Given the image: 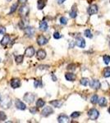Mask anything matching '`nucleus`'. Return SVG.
Here are the masks:
<instances>
[{
    "instance_id": "f257e3e1",
    "label": "nucleus",
    "mask_w": 110,
    "mask_h": 123,
    "mask_svg": "<svg viewBox=\"0 0 110 123\" xmlns=\"http://www.w3.org/2000/svg\"><path fill=\"white\" fill-rule=\"evenodd\" d=\"M88 116H89L90 119L92 121H95L98 119L99 116V112L97 109L95 108H91L90 110L88 112Z\"/></svg>"
},
{
    "instance_id": "f03ea898",
    "label": "nucleus",
    "mask_w": 110,
    "mask_h": 123,
    "mask_svg": "<svg viewBox=\"0 0 110 123\" xmlns=\"http://www.w3.org/2000/svg\"><path fill=\"white\" fill-rule=\"evenodd\" d=\"M30 12V8L26 5L23 4L21 8H19V14L23 17H26Z\"/></svg>"
},
{
    "instance_id": "7ed1b4c3",
    "label": "nucleus",
    "mask_w": 110,
    "mask_h": 123,
    "mask_svg": "<svg viewBox=\"0 0 110 123\" xmlns=\"http://www.w3.org/2000/svg\"><path fill=\"white\" fill-rule=\"evenodd\" d=\"M35 95L31 94V93H26L24 97H23V100L27 104H32L35 101Z\"/></svg>"
},
{
    "instance_id": "20e7f679",
    "label": "nucleus",
    "mask_w": 110,
    "mask_h": 123,
    "mask_svg": "<svg viewBox=\"0 0 110 123\" xmlns=\"http://www.w3.org/2000/svg\"><path fill=\"white\" fill-rule=\"evenodd\" d=\"M11 104H12V101H11V99H10V98L5 97L3 99V100L1 99V104H0L1 108H8L11 107Z\"/></svg>"
},
{
    "instance_id": "39448f33",
    "label": "nucleus",
    "mask_w": 110,
    "mask_h": 123,
    "mask_svg": "<svg viewBox=\"0 0 110 123\" xmlns=\"http://www.w3.org/2000/svg\"><path fill=\"white\" fill-rule=\"evenodd\" d=\"M24 32H25V35H26L27 37L31 38V37H33V36H34L35 31V29L33 27L28 26L24 29Z\"/></svg>"
},
{
    "instance_id": "423d86ee",
    "label": "nucleus",
    "mask_w": 110,
    "mask_h": 123,
    "mask_svg": "<svg viewBox=\"0 0 110 123\" xmlns=\"http://www.w3.org/2000/svg\"><path fill=\"white\" fill-rule=\"evenodd\" d=\"M54 113V109L51 107H45L41 112V115L44 117H47L49 116H50L51 114Z\"/></svg>"
},
{
    "instance_id": "0eeeda50",
    "label": "nucleus",
    "mask_w": 110,
    "mask_h": 123,
    "mask_svg": "<svg viewBox=\"0 0 110 123\" xmlns=\"http://www.w3.org/2000/svg\"><path fill=\"white\" fill-rule=\"evenodd\" d=\"M36 41H37V44H39V46H43L44 45V44H46L48 43V39L45 37L44 35H39L37 37V39H36Z\"/></svg>"
},
{
    "instance_id": "6e6552de",
    "label": "nucleus",
    "mask_w": 110,
    "mask_h": 123,
    "mask_svg": "<svg viewBox=\"0 0 110 123\" xmlns=\"http://www.w3.org/2000/svg\"><path fill=\"white\" fill-rule=\"evenodd\" d=\"M98 6L96 4H92L87 9V12L89 15H94V14H96L98 12Z\"/></svg>"
},
{
    "instance_id": "1a4fd4ad",
    "label": "nucleus",
    "mask_w": 110,
    "mask_h": 123,
    "mask_svg": "<svg viewBox=\"0 0 110 123\" xmlns=\"http://www.w3.org/2000/svg\"><path fill=\"white\" fill-rule=\"evenodd\" d=\"M15 106L17 109L19 110H25L26 108V105L22 102V101L19 100V99H16L15 101Z\"/></svg>"
},
{
    "instance_id": "9d476101",
    "label": "nucleus",
    "mask_w": 110,
    "mask_h": 123,
    "mask_svg": "<svg viewBox=\"0 0 110 123\" xmlns=\"http://www.w3.org/2000/svg\"><path fill=\"white\" fill-rule=\"evenodd\" d=\"M25 55L28 58H31L35 55V49L32 47V46H30L25 51Z\"/></svg>"
},
{
    "instance_id": "9b49d317",
    "label": "nucleus",
    "mask_w": 110,
    "mask_h": 123,
    "mask_svg": "<svg viewBox=\"0 0 110 123\" xmlns=\"http://www.w3.org/2000/svg\"><path fill=\"white\" fill-rule=\"evenodd\" d=\"M10 85H11V87L12 89H17L21 86V81L19 79H12L11 81Z\"/></svg>"
},
{
    "instance_id": "f8f14e48",
    "label": "nucleus",
    "mask_w": 110,
    "mask_h": 123,
    "mask_svg": "<svg viewBox=\"0 0 110 123\" xmlns=\"http://www.w3.org/2000/svg\"><path fill=\"white\" fill-rule=\"evenodd\" d=\"M90 85L92 89H99L100 88V82L98 80H93L90 82Z\"/></svg>"
},
{
    "instance_id": "ddd939ff",
    "label": "nucleus",
    "mask_w": 110,
    "mask_h": 123,
    "mask_svg": "<svg viewBox=\"0 0 110 123\" xmlns=\"http://www.w3.org/2000/svg\"><path fill=\"white\" fill-rule=\"evenodd\" d=\"M36 58L39 60H43L46 58V52L43 49H39L37 53H36Z\"/></svg>"
},
{
    "instance_id": "4468645a",
    "label": "nucleus",
    "mask_w": 110,
    "mask_h": 123,
    "mask_svg": "<svg viewBox=\"0 0 110 123\" xmlns=\"http://www.w3.org/2000/svg\"><path fill=\"white\" fill-rule=\"evenodd\" d=\"M76 44L80 48H85L86 47V41L82 37H78L76 40Z\"/></svg>"
},
{
    "instance_id": "2eb2a0df",
    "label": "nucleus",
    "mask_w": 110,
    "mask_h": 123,
    "mask_svg": "<svg viewBox=\"0 0 110 123\" xmlns=\"http://www.w3.org/2000/svg\"><path fill=\"white\" fill-rule=\"evenodd\" d=\"M10 40H11V39H10L9 35H4L3 37V39H1L0 44H1V45L3 46V47H6V46L10 43Z\"/></svg>"
},
{
    "instance_id": "dca6fc26",
    "label": "nucleus",
    "mask_w": 110,
    "mask_h": 123,
    "mask_svg": "<svg viewBox=\"0 0 110 123\" xmlns=\"http://www.w3.org/2000/svg\"><path fill=\"white\" fill-rule=\"evenodd\" d=\"M58 122L59 123H67L69 122V117L67 115H60L58 117Z\"/></svg>"
},
{
    "instance_id": "f3484780",
    "label": "nucleus",
    "mask_w": 110,
    "mask_h": 123,
    "mask_svg": "<svg viewBox=\"0 0 110 123\" xmlns=\"http://www.w3.org/2000/svg\"><path fill=\"white\" fill-rule=\"evenodd\" d=\"M65 78H66L67 81H74L75 80H76V75L73 74V73H71V72L66 73V75H65Z\"/></svg>"
},
{
    "instance_id": "a211bd4d",
    "label": "nucleus",
    "mask_w": 110,
    "mask_h": 123,
    "mask_svg": "<svg viewBox=\"0 0 110 123\" xmlns=\"http://www.w3.org/2000/svg\"><path fill=\"white\" fill-rule=\"evenodd\" d=\"M47 0H38L37 2V8L39 10H42L46 6Z\"/></svg>"
},
{
    "instance_id": "6ab92c4d",
    "label": "nucleus",
    "mask_w": 110,
    "mask_h": 123,
    "mask_svg": "<svg viewBox=\"0 0 110 123\" xmlns=\"http://www.w3.org/2000/svg\"><path fill=\"white\" fill-rule=\"evenodd\" d=\"M39 30L42 31H46L48 30V23L45 21H42L39 23Z\"/></svg>"
},
{
    "instance_id": "aec40b11",
    "label": "nucleus",
    "mask_w": 110,
    "mask_h": 123,
    "mask_svg": "<svg viewBox=\"0 0 110 123\" xmlns=\"http://www.w3.org/2000/svg\"><path fill=\"white\" fill-rule=\"evenodd\" d=\"M49 104L55 108H61L62 106H63V102L60 100H53L51 101V102H49Z\"/></svg>"
},
{
    "instance_id": "412c9836",
    "label": "nucleus",
    "mask_w": 110,
    "mask_h": 123,
    "mask_svg": "<svg viewBox=\"0 0 110 123\" xmlns=\"http://www.w3.org/2000/svg\"><path fill=\"white\" fill-rule=\"evenodd\" d=\"M98 103H99V105L100 106V107H105L106 105H107V99H105L104 97H102L101 99H99V101H98Z\"/></svg>"
},
{
    "instance_id": "4be33fe9",
    "label": "nucleus",
    "mask_w": 110,
    "mask_h": 123,
    "mask_svg": "<svg viewBox=\"0 0 110 123\" xmlns=\"http://www.w3.org/2000/svg\"><path fill=\"white\" fill-rule=\"evenodd\" d=\"M69 15H70V16H71V18H76V16H77V11H76L75 6H73L72 9H71V12H69Z\"/></svg>"
},
{
    "instance_id": "5701e85b",
    "label": "nucleus",
    "mask_w": 110,
    "mask_h": 123,
    "mask_svg": "<svg viewBox=\"0 0 110 123\" xmlns=\"http://www.w3.org/2000/svg\"><path fill=\"white\" fill-rule=\"evenodd\" d=\"M36 107L37 108H42L44 106V104H45V102H44V99H39L37 101H36Z\"/></svg>"
},
{
    "instance_id": "b1692460",
    "label": "nucleus",
    "mask_w": 110,
    "mask_h": 123,
    "mask_svg": "<svg viewBox=\"0 0 110 123\" xmlns=\"http://www.w3.org/2000/svg\"><path fill=\"white\" fill-rule=\"evenodd\" d=\"M23 59H24V56L23 55H16L15 57V61L17 64H21L23 62Z\"/></svg>"
},
{
    "instance_id": "393cba45",
    "label": "nucleus",
    "mask_w": 110,
    "mask_h": 123,
    "mask_svg": "<svg viewBox=\"0 0 110 123\" xmlns=\"http://www.w3.org/2000/svg\"><path fill=\"white\" fill-rule=\"evenodd\" d=\"M80 82H81V84L82 85L86 86V85H89L90 81H89V79H88V78H81Z\"/></svg>"
},
{
    "instance_id": "a878e982",
    "label": "nucleus",
    "mask_w": 110,
    "mask_h": 123,
    "mask_svg": "<svg viewBox=\"0 0 110 123\" xmlns=\"http://www.w3.org/2000/svg\"><path fill=\"white\" fill-rule=\"evenodd\" d=\"M98 101H99V97H98V95H96V94H94V95L91 97L90 99V102L91 104H95L98 103Z\"/></svg>"
},
{
    "instance_id": "bb28decb",
    "label": "nucleus",
    "mask_w": 110,
    "mask_h": 123,
    "mask_svg": "<svg viewBox=\"0 0 110 123\" xmlns=\"http://www.w3.org/2000/svg\"><path fill=\"white\" fill-rule=\"evenodd\" d=\"M42 81L40 80H35L34 81V86L35 88H38V87H41L42 86Z\"/></svg>"
},
{
    "instance_id": "cd10ccee",
    "label": "nucleus",
    "mask_w": 110,
    "mask_h": 123,
    "mask_svg": "<svg viewBox=\"0 0 110 123\" xmlns=\"http://www.w3.org/2000/svg\"><path fill=\"white\" fill-rule=\"evenodd\" d=\"M18 25H19V27H20V29H21V30H22V29L24 30L25 28L26 27V26H28L27 25H26V23L25 22V21H24V20H22V21H20V22H19V24H18Z\"/></svg>"
},
{
    "instance_id": "c85d7f7f",
    "label": "nucleus",
    "mask_w": 110,
    "mask_h": 123,
    "mask_svg": "<svg viewBox=\"0 0 110 123\" xmlns=\"http://www.w3.org/2000/svg\"><path fill=\"white\" fill-rule=\"evenodd\" d=\"M17 7H18L17 3H14V4L11 7V9H10V11H9V14H12V13L14 12L16 10V8H17Z\"/></svg>"
},
{
    "instance_id": "c756f323",
    "label": "nucleus",
    "mask_w": 110,
    "mask_h": 123,
    "mask_svg": "<svg viewBox=\"0 0 110 123\" xmlns=\"http://www.w3.org/2000/svg\"><path fill=\"white\" fill-rule=\"evenodd\" d=\"M103 76L104 77L108 78V77H110V69L109 68H106L105 70L104 71V73H103Z\"/></svg>"
},
{
    "instance_id": "7c9ffc66",
    "label": "nucleus",
    "mask_w": 110,
    "mask_h": 123,
    "mask_svg": "<svg viewBox=\"0 0 110 123\" xmlns=\"http://www.w3.org/2000/svg\"><path fill=\"white\" fill-rule=\"evenodd\" d=\"M85 35L86 36L87 38H90V39H91V38L93 37V35H92V33H91V31H90V30H86L85 31Z\"/></svg>"
},
{
    "instance_id": "2f4dec72",
    "label": "nucleus",
    "mask_w": 110,
    "mask_h": 123,
    "mask_svg": "<svg viewBox=\"0 0 110 123\" xmlns=\"http://www.w3.org/2000/svg\"><path fill=\"white\" fill-rule=\"evenodd\" d=\"M7 119V115L5 114V112H0V122H4Z\"/></svg>"
},
{
    "instance_id": "473e14b6",
    "label": "nucleus",
    "mask_w": 110,
    "mask_h": 123,
    "mask_svg": "<svg viewBox=\"0 0 110 123\" xmlns=\"http://www.w3.org/2000/svg\"><path fill=\"white\" fill-rule=\"evenodd\" d=\"M60 23H61L62 25H66L67 23V18L65 17V16H62V17L60 18Z\"/></svg>"
},
{
    "instance_id": "72a5a7b5",
    "label": "nucleus",
    "mask_w": 110,
    "mask_h": 123,
    "mask_svg": "<svg viewBox=\"0 0 110 123\" xmlns=\"http://www.w3.org/2000/svg\"><path fill=\"white\" fill-rule=\"evenodd\" d=\"M103 59H104L105 64H109L110 62V56L109 55H104V57H103Z\"/></svg>"
},
{
    "instance_id": "f704fd0d",
    "label": "nucleus",
    "mask_w": 110,
    "mask_h": 123,
    "mask_svg": "<svg viewBox=\"0 0 110 123\" xmlns=\"http://www.w3.org/2000/svg\"><path fill=\"white\" fill-rule=\"evenodd\" d=\"M80 115H81V112H74L71 114V118H76V117H78Z\"/></svg>"
},
{
    "instance_id": "c9c22d12",
    "label": "nucleus",
    "mask_w": 110,
    "mask_h": 123,
    "mask_svg": "<svg viewBox=\"0 0 110 123\" xmlns=\"http://www.w3.org/2000/svg\"><path fill=\"white\" fill-rule=\"evenodd\" d=\"M76 66L75 64H69L67 66V70H70V71H75L76 70Z\"/></svg>"
},
{
    "instance_id": "e433bc0d",
    "label": "nucleus",
    "mask_w": 110,
    "mask_h": 123,
    "mask_svg": "<svg viewBox=\"0 0 110 123\" xmlns=\"http://www.w3.org/2000/svg\"><path fill=\"white\" fill-rule=\"evenodd\" d=\"M61 37H62V35L60 34L59 32H54V39H60Z\"/></svg>"
},
{
    "instance_id": "4c0bfd02",
    "label": "nucleus",
    "mask_w": 110,
    "mask_h": 123,
    "mask_svg": "<svg viewBox=\"0 0 110 123\" xmlns=\"http://www.w3.org/2000/svg\"><path fill=\"white\" fill-rule=\"evenodd\" d=\"M30 112H31V113H32V114H35L36 112H37V107L31 108H30Z\"/></svg>"
},
{
    "instance_id": "58836bf2",
    "label": "nucleus",
    "mask_w": 110,
    "mask_h": 123,
    "mask_svg": "<svg viewBox=\"0 0 110 123\" xmlns=\"http://www.w3.org/2000/svg\"><path fill=\"white\" fill-rule=\"evenodd\" d=\"M5 33H6V28L0 27V35H5Z\"/></svg>"
},
{
    "instance_id": "ea45409f",
    "label": "nucleus",
    "mask_w": 110,
    "mask_h": 123,
    "mask_svg": "<svg viewBox=\"0 0 110 123\" xmlns=\"http://www.w3.org/2000/svg\"><path fill=\"white\" fill-rule=\"evenodd\" d=\"M18 3L21 4H26L27 3V0H18Z\"/></svg>"
},
{
    "instance_id": "a19ab883",
    "label": "nucleus",
    "mask_w": 110,
    "mask_h": 123,
    "mask_svg": "<svg viewBox=\"0 0 110 123\" xmlns=\"http://www.w3.org/2000/svg\"><path fill=\"white\" fill-rule=\"evenodd\" d=\"M65 1H66V0H57V2H58V4H62V3H63Z\"/></svg>"
},
{
    "instance_id": "79ce46f5",
    "label": "nucleus",
    "mask_w": 110,
    "mask_h": 123,
    "mask_svg": "<svg viewBox=\"0 0 110 123\" xmlns=\"http://www.w3.org/2000/svg\"><path fill=\"white\" fill-rule=\"evenodd\" d=\"M52 78H53V81H57L56 76H54V74H52Z\"/></svg>"
},
{
    "instance_id": "37998d69",
    "label": "nucleus",
    "mask_w": 110,
    "mask_h": 123,
    "mask_svg": "<svg viewBox=\"0 0 110 123\" xmlns=\"http://www.w3.org/2000/svg\"><path fill=\"white\" fill-rule=\"evenodd\" d=\"M1 99H2V97H1V94H0V101H1Z\"/></svg>"
},
{
    "instance_id": "c03bdc74",
    "label": "nucleus",
    "mask_w": 110,
    "mask_h": 123,
    "mask_svg": "<svg viewBox=\"0 0 110 123\" xmlns=\"http://www.w3.org/2000/svg\"><path fill=\"white\" fill-rule=\"evenodd\" d=\"M109 112L110 113V107H109Z\"/></svg>"
},
{
    "instance_id": "a18cd8bd",
    "label": "nucleus",
    "mask_w": 110,
    "mask_h": 123,
    "mask_svg": "<svg viewBox=\"0 0 110 123\" xmlns=\"http://www.w3.org/2000/svg\"><path fill=\"white\" fill-rule=\"evenodd\" d=\"M7 1H8V2H10V1H12V0H7Z\"/></svg>"
},
{
    "instance_id": "49530a36",
    "label": "nucleus",
    "mask_w": 110,
    "mask_h": 123,
    "mask_svg": "<svg viewBox=\"0 0 110 123\" xmlns=\"http://www.w3.org/2000/svg\"><path fill=\"white\" fill-rule=\"evenodd\" d=\"M1 61H2V59H1V58H0V62H1Z\"/></svg>"
},
{
    "instance_id": "de8ad7c7",
    "label": "nucleus",
    "mask_w": 110,
    "mask_h": 123,
    "mask_svg": "<svg viewBox=\"0 0 110 123\" xmlns=\"http://www.w3.org/2000/svg\"><path fill=\"white\" fill-rule=\"evenodd\" d=\"M109 48H110V42H109Z\"/></svg>"
}]
</instances>
